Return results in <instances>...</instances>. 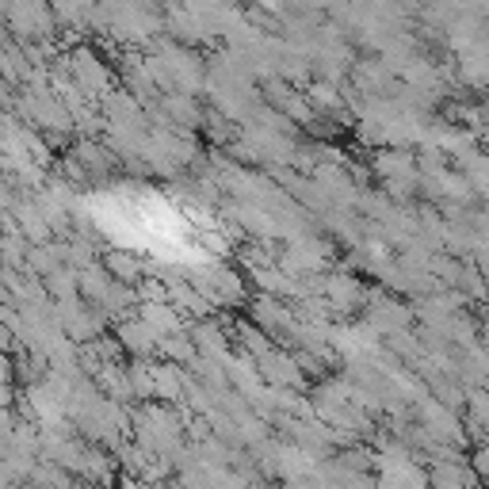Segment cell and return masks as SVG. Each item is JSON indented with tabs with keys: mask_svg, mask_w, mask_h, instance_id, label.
I'll list each match as a JSON object with an SVG mask.
<instances>
[{
	"mask_svg": "<svg viewBox=\"0 0 489 489\" xmlns=\"http://www.w3.org/2000/svg\"><path fill=\"white\" fill-rule=\"evenodd\" d=\"M108 268H112L115 280H126V283L142 280V264L131 257V252H112V257H108Z\"/></svg>",
	"mask_w": 489,
	"mask_h": 489,
	"instance_id": "cell-1",
	"label": "cell"
}]
</instances>
